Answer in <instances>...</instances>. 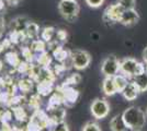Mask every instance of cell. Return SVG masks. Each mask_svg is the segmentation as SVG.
Returning <instances> with one entry per match:
<instances>
[{
	"label": "cell",
	"instance_id": "6",
	"mask_svg": "<svg viewBox=\"0 0 147 131\" xmlns=\"http://www.w3.org/2000/svg\"><path fill=\"white\" fill-rule=\"evenodd\" d=\"M71 66L76 70H85L91 63V55L84 49L70 50Z\"/></svg>",
	"mask_w": 147,
	"mask_h": 131
},
{
	"label": "cell",
	"instance_id": "48",
	"mask_svg": "<svg viewBox=\"0 0 147 131\" xmlns=\"http://www.w3.org/2000/svg\"><path fill=\"white\" fill-rule=\"evenodd\" d=\"M145 68H146V71H147V63H145Z\"/></svg>",
	"mask_w": 147,
	"mask_h": 131
},
{
	"label": "cell",
	"instance_id": "52",
	"mask_svg": "<svg viewBox=\"0 0 147 131\" xmlns=\"http://www.w3.org/2000/svg\"><path fill=\"white\" fill-rule=\"evenodd\" d=\"M0 131H1V129H0Z\"/></svg>",
	"mask_w": 147,
	"mask_h": 131
},
{
	"label": "cell",
	"instance_id": "9",
	"mask_svg": "<svg viewBox=\"0 0 147 131\" xmlns=\"http://www.w3.org/2000/svg\"><path fill=\"white\" fill-rule=\"evenodd\" d=\"M58 88L61 91L63 98H64V105L67 107H71L76 104V102L79 98V92L75 90L73 86H64L59 85Z\"/></svg>",
	"mask_w": 147,
	"mask_h": 131
},
{
	"label": "cell",
	"instance_id": "35",
	"mask_svg": "<svg viewBox=\"0 0 147 131\" xmlns=\"http://www.w3.org/2000/svg\"><path fill=\"white\" fill-rule=\"evenodd\" d=\"M117 3H120L124 9H135L136 0H117Z\"/></svg>",
	"mask_w": 147,
	"mask_h": 131
},
{
	"label": "cell",
	"instance_id": "16",
	"mask_svg": "<svg viewBox=\"0 0 147 131\" xmlns=\"http://www.w3.org/2000/svg\"><path fill=\"white\" fill-rule=\"evenodd\" d=\"M54 91V82L47 80H41L37 82V94L47 96Z\"/></svg>",
	"mask_w": 147,
	"mask_h": 131
},
{
	"label": "cell",
	"instance_id": "24",
	"mask_svg": "<svg viewBox=\"0 0 147 131\" xmlns=\"http://www.w3.org/2000/svg\"><path fill=\"white\" fill-rule=\"evenodd\" d=\"M28 23H29V21L26 20L25 17H18L14 20H12L11 26H12V30H16V31H25Z\"/></svg>",
	"mask_w": 147,
	"mask_h": 131
},
{
	"label": "cell",
	"instance_id": "22",
	"mask_svg": "<svg viewBox=\"0 0 147 131\" xmlns=\"http://www.w3.org/2000/svg\"><path fill=\"white\" fill-rule=\"evenodd\" d=\"M36 63L41 68H49V65L52 63V57L47 51H43L36 57Z\"/></svg>",
	"mask_w": 147,
	"mask_h": 131
},
{
	"label": "cell",
	"instance_id": "38",
	"mask_svg": "<svg viewBox=\"0 0 147 131\" xmlns=\"http://www.w3.org/2000/svg\"><path fill=\"white\" fill-rule=\"evenodd\" d=\"M12 118V114L10 110H5L1 112V117H0V121L2 124H9V121Z\"/></svg>",
	"mask_w": 147,
	"mask_h": 131
},
{
	"label": "cell",
	"instance_id": "46",
	"mask_svg": "<svg viewBox=\"0 0 147 131\" xmlns=\"http://www.w3.org/2000/svg\"><path fill=\"white\" fill-rule=\"evenodd\" d=\"M3 50H5V47H3V45H2V44L0 43V55H1V53H2Z\"/></svg>",
	"mask_w": 147,
	"mask_h": 131
},
{
	"label": "cell",
	"instance_id": "43",
	"mask_svg": "<svg viewBox=\"0 0 147 131\" xmlns=\"http://www.w3.org/2000/svg\"><path fill=\"white\" fill-rule=\"evenodd\" d=\"M142 58H143V61L144 63H147V46L144 48L143 53H142Z\"/></svg>",
	"mask_w": 147,
	"mask_h": 131
},
{
	"label": "cell",
	"instance_id": "15",
	"mask_svg": "<svg viewBox=\"0 0 147 131\" xmlns=\"http://www.w3.org/2000/svg\"><path fill=\"white\" fill-rule=\"evenodd\" d=\"M110 130L111 131H127V127L125 125L124 120H123L122 114L115 115L114 117H112L110 120Z\"/></svg>",
	"mask_w": 147,
	"mask_h": 131
},
{
	"label": "cell",
	"instance_id": "7",
	"mask_svg": "<svg viewBox=\"0 0 147 131\" xmlns=\"http://www.w3.org/2000/svg\"><path fill=\"white\" fill-rule=\"evenodd\" d=\"M124 8H123L120 3H112L109 5L104 9L103 14H102V20L103 22L108 23V24H115V23H120V20L122 18V14L124 12Z\"/></svg>",
	"mask_w": 147,
	"mask_h": 131
},
{
	"label": "cell",
	"instance_id": "12",
	"mask_svg": "<svg viewBox=\"0 0 147 131\" xmlns=\"http://www.w3.org/2000/svg\"><path fill=\"white\" fill-rule=\"evenodd\" d=\"M140 93H141V92H140L138 87L136 86V84L132 81L126 85V87L123 90V92L121 94H122L123 97H124L126 100L132 102V100H134L137 98V96L140 95Z\"/></svg>",
	"mask_w": 147,
	"mask_h": 131
},
{
	"label": "cell",
	"instance_id": "13",
	"mask_svg": "<svg viewBox=\"0 0 147 131\" xmlns=\"http://www.w3.org/2000/svg\"><path fill=\"white\" fill-rule=\"evenodd\" d=\"M61 105H64V98H63L61 91L57 87L56 88V92H54V94L49 97V104H47V110L51 112L53 109L61 107Z\"/></svg>",
	"mask_w": 147,
	"mask_h": 131
},
{
	"label": "cell",
	"instance_id": "1",
	"mask_svg": "<svg viewBox=\"0 0 147 131\" xmlns=\"http://www.w3.org/2000/svg\"><path fill=\"white\" fill-rule=\"evenodd\" d=\"M146 114L140 107L131 106L122 112L123 120L131 131H141L146 124Z\"/></svg>",
	"mask_w": 147,
	"mask_h": 131
},
{
	"label": "cell",
	"instance_id": "21",
	"mask_svg": "<svg viewBox=\"0 0 147 131\" xmlns=\"http://www.w3.org/2000/svg\"><path fill=\"white\" fill-rule=\"evenodd\" d=\"M28 37L26 36V33L25 31H16V30H12L9 34V39L11 41L12 44H16L18 45L21 42H24L25 38Z\"/></svg>",
	"mask_w": 147,
	"mask_h": 131
},
{
	"label": "cell",
	"instance_id": "39",
	"mask_svg": "<svg viewBox=\"0 0 147 131\" xmlns=\"http://www.w3.org/2000/svg\"><path fill=\"white\" fill-rule=\"evenodd\" d=\"M51 131H70V130H69V127H68L67 124L65 121H63V122H59V124H56L51 129Z\"/></svg>",
	"mask_w": 147,
	"mask_h": 131
},
{
	"label": "cell",
	"instance_id": "2",
	"mask_svg": "<svg viewBox=\"0 0 147 131\" xmlns=\"http://www.w3.org/2000/svg\"><path fill=\"white\" fill-rule=\"evenodd\" d=\"M146 71L145 63H141L132 57H126L121 60L120 63V73L126 76L127 79H133L134 76L142 74Z\"/></svg>",
	"mask_w": 147,
	"mask_h": 131
},
{
	"label": "cell",
	"instance_id": "30",
	"mask_svg": "<svg viewBox=\"0 0 147 131\" xmlns=\"http://www.w3.org/2000/svg\"><path fill=\"white\" fill-rule=\"evenodd\" d=\"M81 131H102V130H101V127L99 126L98 122H96V121H88V122H86L84 125Z\"/></svg>",
	"mask_w": 147,
	"mask_h": 131
},
{
	"label": "cell",
	"instance_id": "34",
	"mask_svg": "<svg viewBox=\"0 0 147 131\" xmlns=\"http://www.w3.org/2000/svg\"><path fill=\"white\" fill-rule=\"evenodd\" d=\"M31 67H32V65L24 60V61H21V63L16 69H17V71H19L20 73H29Z\"/></svg>",
	"mask_w": 147,
	"mask_h": 131
},
{
	"label": "cell",
	"instance_id": "19",
	"mask_svg": "<svg viewBox=\"0 0 147 131\" xmlns=\"http://www.w3.org/2000/svg\"><path fill=\"white\" fill-rule=\"evenodd\" d=\"M25 33H26V36L29 38L36 39V37L40 34V26L35 22L29 21V23L26 24V27H25Z\"/></svg>",
	"mask_w": 147,
	"mask_h": 131
},
{
	"label": "cell",
	"instance_id": "10",
	"mask_svg": "<svg viewBox=\"0 0 147 131\" xmlns=\"http://www.w3.org/2000/svg\"><path fill=\"white\" fill-rule=\"evenodd\" d=\"M140 19H141L140 13L137 12L136 9H125L122 14V18L120 20V24L129 27L137 24Z\"/></svg>",
	"mask_w": 147,
	"mask_h": 131
},
{
	"label": "cell",
	"instance_id": "37",
	"mask_svg": "<svg viewBox=\"0 0 147 131\" xmlns=\"http://www.w3.org/2000/svg\"><path fill=\"white\" fill-rule=\"evenodd\" d=\"M56 37L58 41H61L63 43H65V42H67V38H68V33L67 31H65V30H58V31H56Z\"/></svg>",
	"mask_w": 147,
	"mask_h": 131
},
{
	"label": "cell",
	"instance_id": "3",
	"mask_svg": "<svg viewBox=\"0 0 147 131\" xmlns=\"http://www.w3.org/2000/svg\"><path fill=\"white\" fill-rule=\"evenodd\" d=\"M58 12L68 22H75L80 13V6L77 0H61L58 3Z\"/></svg>",
	"mask_w": 147,
	"mask_h": 131
},
{
	"label": "cell",
	"instance_id": "29",
	"mask_svg": "<svg viewBox=\"0 0 147 131\" xmlns=\"http://www.w3.org/2000/svg\"><path fill=\"white\" fill-rule=\"evenodd\" d=\"M12 112L13 116L16 117V119L18 121H24L28 118V115H26V112H25V110L22 107H14L12 109Z\"/></svg>",
	"mask_w": 147,
	"mask_h": 131
},
{
	"label": "cell",
	"instance_id": "17",
	"mask_svg": "<svg viewBox=\"0 0 147 131\" xmlns=\"http://www.w3.org/2000/svg\"><path fill=\"white\" fill-rule=\"evenodd\" d=\"M53 56L58 63H63L68 57H70V50H66L63 48V46H57L53 49Z\"/></svg>",
	"mask_w": 147,
	"mask_h": 131
},
{
	"label": "cell",
	"instance_id": "40",
	"mask_svg": "<svg viewBox=\"0 0 147 131\" xmlns=\"http://www.w3.org/2000/svg\"><path fill=\"white\" fill-rule=\"evenodd\" d=\"M65 70H66V67L63 63H59V65H56L55 66V71L54 72H55L56 75H61Z\"/></svg>",
	"mask_w": 147,
	"mask_h": 131
},
{
	"label": "cell",
	"instance_id": "49",
	"mask_svg": "<svg viewBox=\"0 0 147 131\" xmlns=\"http://www.w3.org/2000/svg\"><path fill=\"white\" fill-rule=\"evenodd\" d=\"M146 115H147V108H146Z\"/></svg>",
	"mask_w": 147,
	"mask_h": 131
},
{
	"label": "cell",
	"instance_id": "51",
	"mask_svg": "<svg viewBox=\"0 0 147 131\" xmlns=\"http://www.w3.org/2000/svg\"><path fill=\"white\" fill-rule=\"evenodd\" d=\"M0 36H1V33H0Z\"/></svg>",
	"mask_w": 147,
	"mask_h": 131
},
{
	"label": "cell",
	"instance_id": "8",
	"mask_svg": "<svg viewBox=\"0 0 147 131\" xmlns=\"http://www.w3.org/2000/svg\"><path fill=\"white\" fill-rule=\"evenodd\" d=\"M110 104L105 98H94L90 105L91 115L98 120L108 117V115L110 114Z\"/></svg>",
	"mask_w": 147,
	"mask_h": 131
},
{
	"label": "cell",
	"instance_id": "5",
	"mask_svg": "<svg viewBox=\"0 0 147 131\" xmlns=\"http://www.w3.org/2000/svg\"><path fill=\"white\" fill-rule=\"evenodd\" d=\"M120 63L121 60L115 55H109L101 63V73L104 78H113L120 73Z\"/></svg>",
	"mask_w": 147,
	"mask_h": 131
},
{
	"label": "cell",
	"instance_id": "27",
	"mask_svg": "<svg viewBox=\"0 0 147 131\" xmlns=\"http://www.w3.org/2000/svg\"><path fill=\"white\" fill-rule=\"evenodd\" d=\"M81 82V75L79 73H71L66 78L65 82L61 84L64 86H73V85H77Z\"/></svg>",
	"mask_w": 147,
	"mask_h": 131
},
{
	"label": "cell",
	"instance_id": "4",
	"mask_svg": "<svg viewBox=\"0 0 147 131\" xmlns=\"http://www.w3.org/2000/svg\"><path fill=\"white\" fill-rule=\"evenodd\" d=\"M45 128H49V116L42 109L34 110L25 131H42Z\"/></svg>",
	"mask_w": 147,
	"mask_h": 131
},
{
	"label": "cell",
	"instance_id": "18",
	"mask_svg": "<svg viewBox=\"0 0 147 131\" xmlns=\"http://www.w3.org/2000/svg\"><path fill=\"white\" fill-rule=\"evenodd\" d=\"M133 82L136 84V86L138 87L140 92H146L147 91V71H145L144 73L138 74L133 78Z\"/></svg>",
	"mask_w": 147,
	"mask_h": 131
},
{
	"label": "cell",
	"instance_id": "23",
	"mask_svg": "<svg viewBox=\"0 0 147 131\" xmlns=\"http://www.w3.org/2000/svg\"><path fill=\"white\" fill-rule=\"evenodd\" d=\"M5 60L8 65H10L13 68H17L19 65L21 63V59L19 55L16 53V51H9L7 53L6 56H5Z\"/></svg>",
	"mask_w": 147,
	"mask_h": 131
},
{
	"label": "cell",
	"instance_id": "36",
	"mask_svg": "<svg viewBox=\"0 0 147 131\" xmlns=\"http://www.w3.org/2000/svg\"><path fill=\"white\" fill-rule=\"evenodd\" d=\"M105 0H85L86 5L88 7H90L92 9H98L104 3Z\"/></svg>",
	"mask_w": 147,
	"mask_h": 131
},
{
	"label": "cell",
	"instance_id": "50",
	"mask_svg": "<svg viewBox=\"0 0 147 131\" xmlns=\"http://www.w3.org/2000/svg\"><path fill=\"white\" fill-rule=\"evenodd\" d=\"M0 117H1V112H0Z\"/></svg>",
	"mask_w": 147,
	"mask_h": 131
},
{
	"label": "cell",
	"instance_id": "11",
	"mask_svg": "<svg viewBox=\"0 0 147 131\" xmlns=\"http://www.w3.org/2000/svg\"><path fill=\"white\" fill-rule=\"evenodd\" d=\"M65 117H66V109L63 108V107H58L56 109L51 110V115H49V128L52 129L56 124L65 121Z\"/></svg>",
	"mask_w": 147,
	"mask_h": 131
},
{
	"label": "cell",
	"instance_id": "33",
	"mask_svg": "<svg viewBox=\"0 0 147 131\" xmlns=\"http://www.w3.org/2000/svg\"><path fill=\"white\" fill-rule=\"evenodd\" d=\"M21 53H22V57H24L25 61L31 63L33 60V51L30 47H22L21 48Z\"/></svg>",
	"mask_w": 147,
	"mask_h": 131
},
{
	"label": "cell",
	"instance_id": "14",
	"mask_svg": "<svg viewBox=\"0 0 147 131\" xmlns=\"http://www.w3.org/2000/svg\"><path fill=\"white\" fill-rule=\"evenodd\" d=\"M101 88H102V92L105 96H113L117 93L113 78H108V76L104 78L103 81H102Z\"/></svg>",
	"mask_w": 147,
	"mask_h": 131
},
{
	"label": "cell",
	"instance_id": "45",
	"mask_svg": "<svg viewBox=\"0 0 147 131\" xmlns=\"http://www.w3.org/2000/svg\"><path fill=\"white\" fill-rule=\"evenodd\" d=\"M5 87V78H0V90Z\"/></svg>",
	"mask_w": 147,
	"mask_h": 131
},
{
	"label": "cell",
	"instance_id": "25",
	"mask_svg": "<svg viewBox=\"0 0 147 131\" xmlns=\"http://www.w3.org/2000/svg\"><path fill=\"white\" fill-rule=\"evenodd\" d=\"M55 34V27H53V26H45L42 30V32H41V38L43 39L44 42H46V43H51Z\"/></svg>",
	"mask_w": 147,
	"mask_h": 131
},
{
	"label": "cell",
	"instance_id": "32",
	"mask_svg": "<svg viewBox=\"0 0 147 131\" xmlns=\"http://www.w3.org/2000/svg\"><path fill=\"white\" fill-rule=\"evenodd\" d=\"M10 100H11V95L7 91L0 92V107H5L10 105Z\"/></svg>",
	"mask_w": 147,
	"mask_h": 131
},
{
	"label": "cell",
	"instance_id": "41",
	"mask_svg": "<svg viewBox=\"0 0 147 131\" xmlns=\"http://www.w3.org/2000/svg\"><path fill=\"white\" fill-rule=\"evenodd\" d=\"M1 131H13V128L9 124H2V126H1Z\"/></svg>",
	"mask_w": 147,
	"mask_h": 131
},
{
	"label": "cell",
	"instance_id": "20",
	"mask_svg": "<svg viewBox=\"0 0 147 131\" xmlns=\"http://www.w3.org/2000/svg\"><path fill=\"white\" fill-rule=\"evenodd\" d=\"M113 80H114V84H115V87H117V93H122L123 90L129 83V79L126 76H124L123 74H121V73H119L115 76H113Z\"/></svg>",
	"mask_w": 147,
	"mask_h": 131
},
{
	"label": "cell",
	"instance_id": "28",
	"mask_svg": "<svg viewBox=\"0 0 147 131\" xmlns=\"http://www.w3.org/2000/svg\"><path fill=\"white\" fill-rule=\"evenodd\" d=\"M18 86L21 92L28 93V92H30L31 90H32V87H33V80H31V79H22V80L19 81Z\"/></svg>",
	"mask_w": 147,
	"mask_h": 131
},
{
	"label": "cell",
	"instance_id": "47",
	"mask_svg": "<svg viewBox=\"0 0 147 131\" xmlns=\"http://www.w3.org/2000/svg\"><path fill=\"white\" fill-rule=\"evenodd\" d=\"M2 68H3V63L0 60V72H1V70H2Z\"/></svg>",
	"mask_w": 147,
	"mask_h": 131
},
{
	"label": "cell",
	"instance_id": "31",
	"mask_svg": "<svg viewBox=\"0 0 147 131\" xmlns=\"http://www.w3.org/2000/svg\"><path fill=\"white\" fill-rule=\"evenodd\" d=\"M29 105H30L34 110L40 109V106H41V97H40V94H34V95L31 96Z\"/></svg>",
	"mask_w": 147,
	"mask_h": 131
},
{
	"label": "cell",
	"instance_id": "44",
	"mask_svg": "<svg viewBox=\"0 0 147 131\" xmlns=\"http://www.w3.org/2000/svg\"><path fill=\"white\" fill-rule=\"evenodd\" d=\"M5 1H6V0H0V12L3 11V9H5V7H6Z\"/></svg>",
	"mask_w": 147,
	"mask_h": 131
},
{
	"label": "cell",
	"instance_id": "26",
	"mask_svg": "<svg viewBox=\"0 0 147 131\" xmlns=\"http://www.w3.org/2000/svg\"><path fill=\"white\" fill-rule=\"evenodd\" d=\"M30 48L32 51L41 54L43 51H46V42H44L43 39H33Z\"/></svg>",
	"mask_w": 147,
	"mask_h": 131
},
{
	"label": "cell",
	"instance_id": "42",
	"mask_svg": "<svg viewBox=\"0 0 147 131\" xmlns=\"http://www.w3.org/2000/svg\"><path fill=\"white\" fill-rule=\"evenodd\" d=\"M20 1H21V0H6L7 3H8L9 6H12V7L18 6L19 3H20Z\"/></svg>",
	"mask_w": 147,
	"mask_h": 131
}]
</instances>
